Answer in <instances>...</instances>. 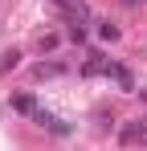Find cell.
<instances>
[{
  "instance_id": "1",
  "label": "cell",
  "mask_w": 147,
  "mask_h": 151,
  "mask_svg": "<svg viewBox=\"0 0 147 151\" xmlns=\"http://www.w3.org/2000/svg\"><path fill=\"white\" fill-rule=\"evenodd\" d=\"M119 139L127 147H147V119H135V123H122Z\"/></svg>"
},
{
  "instance_id": "2",
  "label": "cell",
  "mask_w": 147,
  "mask_h": 151,
  "mask_svg": "<svg viewBox=\"0 0 147 151\" xmlns=\"http://www.w3.org/2000/svg\"><path fill=\"white\" fill-rule=\"evenodd\" d=\"M106 74L115 78L122 90H135V78H131V70H127V65H115V61H110V65H106Z\"/></svg>"
},
{
  "instance_id": "3",
  "label": "cell",
  "mask_w": 147,
  "mask_h": 151,
  "mask_svg": "<svg viewBox=\"0 0 147 151\" xmlns=\"http://www.w3.org/2000/svg\"><path fill=\"white\" fill-rule=\"evenodd\" d=\"M12 110H21V114H37L41 106H37L33 94H17V98H12Z\"/></svg>"
},
{
  "instance_id": "4",
  "label": "cell",
  "mask_w": 147,
  "mask_h": 151,
  "mask_svg": "<svg viewBox=\"0 0 147 151\" xmlns=\"http://www.w3.org/2000/svg\"><path fill=\"white\" fill-rule=\"evenodd\" d=\"M57 8H61V12H70L74 21H82V17H86V4H82V0H57Z\"/></svg>"
},
{
  "instance_id": "5",
  "label": "cell",
  "mask_w": 147,
  "mask_h": 151,
  "mask_svg": "<svg viewBox=\"0 0 147 151\" xmlns=\"http://www.w3.org/2000/svg\"><path fill=\"white\" fill-rule=\"evenodd\" d=\"M106 65H110V61H102V57H90V61L82 65V74H86V78H94V74H106Z\"/></svg>"
},
{
  "instance_id": "6",
  "label": "cell",
  "mask_w": 147,
  "mask_h": 151,
  "mask_svg": "<svg viewBox=\"0 0 147 151\" xmlns=\"http://www.w3.org/2000/svg\"><path fill=\"white\" fill-rule=\"evenodd\" d=\"M53 74H66V65H57V61H41V65H37V78H53Z\"/></svg>"
},
{
  "instance_id": "7",
  "label": "cell",
  "mask_w": 147,
  "mask_h": 151,
  "mask_svg": "<svg viewBox=\"0 0 147 151\" xmlns=\"http://www.w3.org/2000/svg\"><path fill=\"white\" fill-rule=\"evenodd\" d=\"M17 61H21V53H4V61H0V74H8V70H17Z\"/></svg>"
},
{
  "instance_id": "8",
  "label": "cell",
  "mask_w": 147,
  "mask_h": 151,
  "mask_svg": "<svg viewBox=\"0 0 147 151\" xmlns=\"http://www.w3.org/2000/svg\"><path fill=\"white\" fill-rule=\"evenodd\" d=\"M98 33H102V37H106V41H115V37H119V29L110 25V21H102V25H98Z\"/></svg>"
},
{
  "instance_id": "9",
  "label": "cell",
  "mask_w": 147,
  "mask_h": 151,
  "mask_svg": "<svg viewBox=\"0 0 147 151\" xmlns=\"http://www.w3.org/2000/svg\"><path fill=\"white\" fill-rule=\"evenodd\" d=\"M127 4H143V0H127Z\"/></svg>"
}]
</instances>
